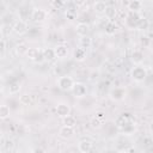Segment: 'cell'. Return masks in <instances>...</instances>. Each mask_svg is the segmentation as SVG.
Segmentation results:
<instances>
[{
    "label": "cell",
    "mask_w": 153,
    "mask_h": 153,
    "mask_svg": "<svg viewBox=\"0 0 153 153\" xmlns=\"http://www.w3.org/2000/svg\"><path fill=\"white\" fill-rule=\"evenodd\" d=\"M116 127L123 135H131L135 131V120L131 114L123 112L116 118Z\"/></svg>",
    "instance_id": "1"
},
{
    "label": "cell",
    "mask_w": 153,
    "mask_h": 153,
    "mask_svg": "<svg viewBox=\"0 0 153 153\" xmlns=\"http://www.w3.org/2000/svg\"><path fill=\"white\" fill-rule=\"evenodd\" d=\"M31 18L33 22L36 23H43L45 22V19L48 18V12L43 8H39V7H35L31 12Z\"/></svg>",
    "instance_id": "6"
},
{
    "label": "cell",
    "mask_w": 153,
    "mask_h": 153,
    "mask_svg": "<svg viewBox=\"0 0 153 153\" xmlns=\"http://www.w3.org/2000/svg\"><path fill=\"white\" fill-rule=\"evenodd\" d=\"M108 5L105 1L103 0H98L93 4V11L97 13V14H104L105 13V10H106Z\"/></svg>",
    "instance_id": "18"
},
{
    "label": "cell",
    "mask_w": 153,
    "mask_h": 153,
    "mask_svg": "<svg viewBox=\"0 0 153 153\" xmlns=\"http://www.w3.org/2000/svg\"><path fill=\"white\" fill-rule=\"evenodd\" d=\"M148 76L147 68L141 66V65H135V67L131 68L130 71V78L135 82H143Z\"/></svg>",
    "instance_id": "2"
},
{
    "label": "cell",
    "mask_w": 153,
    "mask_h": 153,
    "mask_svg": "<svg viewBox=\"0 0 153 153\" xmlns=\"http://www.w3.org/2000/svg\"><path fill=\"white\" fill-rule=\"evenodd\" d=\"M75 32L80 36H87L88 32H90V25L87 23H78L76 26H75Z\"/></svg>",
    "instance_id": "15"
},
{
    "label": "cell",
    "mask_w": 153,
    "mask_h": 153,
    "mask_svg": "<svg viewBox=\"0 0 153 153\" xmlns=\"http://www.w3.org/2000/svg\"><path fill=\"white\" fill-rule=\"evenodd\" d=\"M72 92H73V96L75 98H84L87 94V87H86L85 84L75 81V84H74V86L72 88Z\"/></svg>",
    "instance_id": "7"
},
{
    "label": "cell",
    "mask_w": 153,
    "mask_h": 153,
    "mask_svg": "<svg viewBox=\"0 0 153 153\" xmlns=\"http://www.w3.org/2000/svg\"><path fill=\"white\" fill-rule=\"evenodd\" d=\"M142 18V16L140 14V12H133V11H128V13L126 14L124 18V26L127 29L134 30L137 27L140 19Z\"/></svg>",
    "instance_id": "3"
},
{
    "label": "cell",
    "mask_w": 153,
    "mask_h": 153,
    "mask_svg": "<svg viewBox=\"0 0 153 153\" xmlns=\"http://www.w3.org/2000/svg\"><path fill=\"white\" fill-rule=\"evenodd\" d=\"M27 49H29V47L25 43H19L14 47V53H16L17 56H25Z\"/></svg>",
    "instance_id": "21"
},
{
    "label": "cell",
    "mask_w": 153,
    "mask_h": 153,
    "mask_svg": "<svg viewBox=\"0 0 153 153\" xmlns=\"http://www.w3.org/2000/svg\"><path fill=\"white\" fill-rule=\"evenodd\" d=\"M12 31L16 35H18V36H23L27 31V24L24 20H20V19L19 20H16L13 23V25H12Z\"/></svg>",
    "instance_id": "8"
},
{
    "label": "cell",
    "mask_w": 153,
    "mask_h": 153,
    "mask_svg": "<svg viewBox=\"0 0 153 153\" xmlns=\"http://www.w3.org/2000/svg\"><path fill=\"white\" fill-rule=\"evenodd\" d=\"M152 111H153V106H152Z\"/></svg>",
    "instance_id": "36"
},
{
    "label": "cell",
    "mask_w": 153,
    "mask_h": 153,
    "mask_svg": "<svg viewBox=\"0 0 153 153\" xmlns=\"http://www.w3.org/2000/svg\"><path fill=\"white\" fill-rule=\"evenodd\" d=\"M75 130H74V127H68V126H62L60 129H59V136L61 139H65V140H68L71 137H73Z\"/></svg>",
    "instance_id": "10"
},
{
    "label": "cell",
    "mask_w": 153,
    "mask_h": 153,
    "mask_svg": "<svg viewBox=\"0 0 153 153\" xmlns=\"http://www.w3.org/2000/svg\"><path fill=\"white\" fill-rule=\"evenodd\" d=\"M79 45L82 47V48H85V49L90 48L92 45V38L90 36H80V38H79Z\"/></svg>",
    "instance_id": "23"
},
{
    "label": "cell",
    "mask_w": 153,
    "mask_h": 153,
    "mask_svg": "<svg viewBox=\"0 0 153 153\" xmlns=\"http://www.w3.org/2000/svg\"><path fill=\"white\" fill-rule=\"evenodd\" d=\"M105 17L109 19V20H114L116 14H117V10L114 7V6H108L106 10H105Z\"/></svg>",
    "instance_id": "25"
},
{
    "label": "cell",
    "mask_w": 153,
    "mask_h": 153,
    "mask_svg": "<svg viewBox=\"0 0 153 153\" xmlns=\"http://www.w3.org/2000/svg\"><path fill=\"white\" fill-rule=\"evenodd\" d=\"M56 84H57V87L61 91L69 92V91H72L75 81L71 75H60L57 78V80H56Z\"/></svg>",
    "instance_id": "4"
},
{
    "label": "cell",
    "mask_w": 153,
    "mask_h": 153,
    "mask_svg": "<svg viewBox=\"0 0 153 153\" xmlns=\"http://www.w3.org/2000/svg\"><path fill=\"white\" fill-rule=\"evenodd\" d=\"M94 117H97V118H100V120L105 121V114H104L103 111H97V112H96V115H94Z\"/></svg>",
    "instance_id": "33"
},
{
    "label": "cell",
    "mask_w": 153,
    "mask_h": 153,
    "mask_svg": "<svg viewBox=\"0 0 153 153\" xmlns=\"http://www.w3.org/2000/svg\"><path fill=\"white\" fill-rule=\"evenodd\" d=\"M140 43L143 45V47H149L151 45V38L146 37V36H142L141 39H140Z\"/></svg>",
    "instance_id": "31"
},
{
    "label": "cell",
    "mask_w": 153,
    "mask_h": 153,
    "mask_svg": "<svg viewBox=\"0 0 153 153\" xmlns=\"http://www.w3.org/2000/svg\"><path fill=\"white\" fill-rule=\"evenodd\" d=\"M85 2H86V0H73V4H74L76 7H81V6H84Z\"/></svg>",
    "instance_id": "32"
},
{
    "label": "cell",
    "mask_w": 153,
    "mask_h": 153,
    "mask_svg": "<svg viewBox=\"0 0 153 153\" xmlns=\"http://www.w3.org/2000/svg\"><path fill=\"white\" fill-rule=\"evenodd\" d=\"M50 5H51L54 8L59 10V8H62V7H63L65 2H63V0H51V1H50Z\"/></svg>",
    "instance_id": "29"
},
{
    "label": "cell",
    "mask_w": 153,
    "mask_h": 153,
    "mask_svg": "<svg viewBox=\"0 0 153 153\" xmlns=\"http://www.w3.org/2000/svg\"><path fill=\"white\" fill-rule=\"evenodd\" d=\"M19 102L23 105H30V104H32V103L36 102V96L35 94H27V93H25V94H23V96L19 97Z\"/></svg>",
    "instance_id": "19"
},
{
    "label": "cell",
    "mask_w": 153,
    "mask_h": 153,
    "mask_svg": "<svg viewBox=\"0 0 153 153\" xmlns=\"http://www.w3.org/2000/svg\"><path fill=\"white\" fill-rule=\"evenodd\" d=\"M104 31H105V33L106 35H115V32L117 31V25L115 24V22L114 20H109L108 23H106V25H105V27H104Z\"/></svg>",
    "instance_id": "22"
},
{
    "label": "cell",
    "mask_w": 153,
    "mask_h": 153,
    "mask_svg": "<svg viewBox=\"0 0 153 153\" xmlns=\"http://www.w3.org/2000/svg\"><path fill=\"white\" fill-rule=\"evenodd\" d=\"M62 124L68 126V127H75L76 126V118L73 115H68L62 118Z\"/></svg>",
    "instance_id": "24"
},
{
    "label": "cell",
    "mask_w": 153,
    "mask_h": 153,
    "mask_svg": "<svg viewBox=\"0 0 153 153\" xmlns=\"http://www.w3.org/2000/svg\"><path fill=\"white\" fill-rule=\"evenodd\" d=\"M42 55L44 57V61H48V62H51L56 59V55H55V50L54 48H43L42 49Z\"/></svg>",
    "instance_id": "16"
},
{
    "label": "cell",
    "mask_w": 153,
    "mask_h": 153,
    "mask_svg": "<svg viewBox=\"0 0 153 153\" xmlns=\"http://www.w3.org/2000/svg\"><path fill=\"white\" fill-rule=\"evenodd\" d=\"M109 97L112 102H122L127 97V91L123 87H114L110 90Z\"/></svg>",
    "instance_id": "5"
},
{
    "label": "cell",
    "mask_w": 153,
    "mask_h": 153,
    "mask_svg": "<svg viewBox=\"0 0 153 153\" xmlns=\"http://www.w3.org/2000/svg\"><path fill=\"white\" fill-rule=\"evenodd\" d=\"M142 1L141 0H130L127 5L128 11H133V12H140L142 10Z\"/></svg>",
    "instance_id": "17"
},
{
    "label": "cell",
    "mask_w": 153,
    "mask_h": 153,
    "mask_svg": "<svg viewBox=\"0 0 153 153\" xmlns=\"http://www.w3.org/2000/svg\"><path fill=\"white\" fill-rule=\"evenodd\" d=\"M151 45H152V47H153V38H152V39H151Z\"/></svg>",
    "instance_id": "35"
},
{
    "label": "cell",
    "mask_w": 153,
    "mask_h": 153,
    "mask_svg": "<svg viewBox=\"0 0 153 153\" xmlns=\"http://www.w3.org/2000/svg\"><path fill=\"white\" fill-rule=\"evenodd\" d=\"M0 48H1V59H4L5 57V53H6V41H5V38H1V41H0Z\"/></svg>",
    "instance_id": "30"
},
{
    "label": "cell",
    "mask_w": 153,
    "mask_h": 153,
    "mask_svg": "<svg viewBox=\"0 0 153 153\" xmlns=\"http://www.w3.org/2000/svg\"><path fill=\"white\" fill-rule=\"evenodd\" d=\"M54 50H55L56 59H65V57H67V55H68V48H67V45H65V44H57V45L54 48Z\"/></svg>",
    "instance_id": "14"
},
{
    "label": "cell",
    "mask_w": 153,
    "mask_h": 153,
    "mask_svg": "<svg viewBox=\"0 0 153 153\" xmlns=\"http://www.w3.org/2000/svg\"><path fill=\"white\" fill-rule=\"evenodd\" d=\"M130 60H131V62H133L134 65H141V63L143 62V60H145V54H143V51H141V50H139V49L134 50V51L131 53Z\"/></svg>",
    "instance_id": "13"
},
{
    "label": "cell",
    "mask_w": 153,
    "mask_h": 153,
    "mask_svg": "<svg viewBox=\"0 0 153 153\" xmlns=\"http://www.w3.org/2000/svg\"><path fill=\"white\" fill-rule=\"evenodd\" d=\"M93 148V143L90 139H82L78 142V149L81 153H90Z\"/></svg>",
    "instance_id": "11"
},
{
    "label": "cell",
    "mask_w": 153,
    "mask_h": 153,
    "mask_svg": "<svg viewBox=\"0 0 153 153\" xmlns=\"http://www.w3.org/2000/svg\"><path fill=\"white\" fill-rule=\"evenodd\" d=\"M20 88H22V85L18 81H12V82H10L7 85V92H8V94H17L20 91Z\"/></svg>",
    "instance_id": "20"
},
{
    "label": "cell",
    "mask_w": 153,
    "mask_h": 153,
    "mask_svg": "<svg viewBox=\"0 0 153 153\" xmlns=\"http://www.w3.org/2000/svg\"><path fill=\"white\" fill-rule=\"evenodd\" d=\"M103 122H104L103 120L97 118V117H93V118L90 121V124H91V127H92V128H94V129H99V128H102Z\"/></svg>",
    "instance_id": "28"
},
{
    "label": "cell",
    "mask_w": 153,
    "mask_h": 153,
    "mask_svg": "<svg viewBox=\"0 0 153 153\" xmlns=\"http://www.w3.org/2000/svg\"><path fill=\"white\" fill-rule=\"evenodd\" d=\"M55 112H56V115L59 117L63 118V117L71 115V106L67 103H59L55 106Z\"/></svg>",
    "instance_id": "9"
},
{
    "label": "cell",
    "mask_w": 153,
    "mask_h": 153,
    "mask_svg": "<svg viewBox=\"0 0 153 153\" xmlns=\"http://www.w3.org/2000/svg\"><path fill=\"white\" fill-rule=\"evenodd\" d=\"M148 129H149L151 133H153V121H151V123L148 124Z\"/></svg>",
    "instance_id": "34"
},
{
    "label": "cell",
    "mask_w": 153,
    "mask_h": 153,
    "mask_svg": "<svg viewBox=\"0 0 153 153\" xmlns=\"http://www.w3.org/2000/svg\"><path fill=\"white\" fill-rule=\"evenodd\" d=\"M10 112H11V109L8 105L2 104L0 106V118L1 120H6L7 117H10Z\"/></svg>",
    "instance_id": "26"
},
{
    "label": "cell",
    "mask_w": 153,
    "mask_h": 153,
    "mask_svg": "<svg viewBox=\"0 0 153 153\" xmlns=\"http://www.w3.org/2000/svg\"><path fill=\"white\" fill-rule=\"evenodd\" d=\"M148 27H149V22H148V19H147V18H145V17H142V18L140 19V22H139V25H137L136 30L145 31V30H147Z\"/></svg>",
    "instance_id": "27"
},
{
    "label": "cell",
    "mask_w": 153,
    "mask_h": 153,
    "mask_svg": "<svg viewBox=\"0 0 153 153\" xmlns=\"http://www.w3.org/2000/svg\"><path fill=\"white\" fill-rule=\"evenodd\" d=\"M86 49L85 48H82V47H78V48H75L74 49V51H73V59L76 61V62H82V61H85L86 60Z\"/></svg>",
    "instance_id": "12"
}]
</instances>
